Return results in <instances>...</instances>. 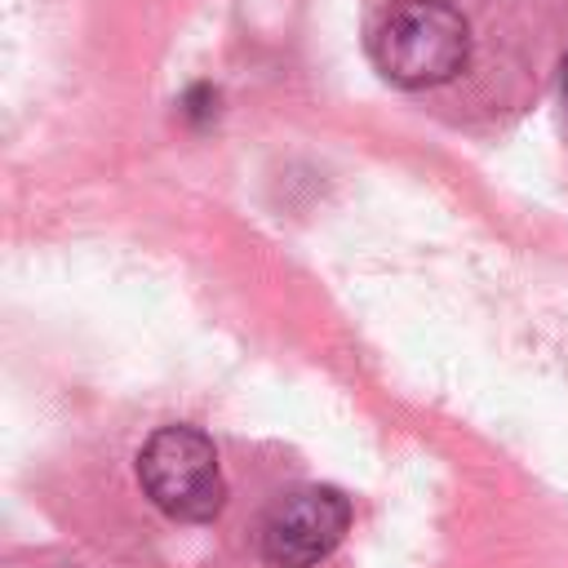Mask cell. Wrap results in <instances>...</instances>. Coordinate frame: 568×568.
<instances>
[{
  "label": "cell",
  "mask_w": 568,
  "mask_h": 568,
  "mask_svg": "<svg viewBox=\"0 0 568 568\" xmlns=\"http://www.w3.org/2000/svg\"><path fill=\"white\" fill-rule=\"evenodd\" d=\"M368 58L399 89H435L470 62V22L453 0H395L368 31Z\"/></svg>",
  "instance_id": "obj_1"
},
{
  "label": "cell",
  "mask_w": 568,
  "mask_h": 568,
  "mask_svg": "<svg viewBox=\"0 0 568 568\" xmlns=\"http://www.w3.org/2000/svg\"><path fill=\"white\" fill-rule=\"evenodd\" d=\"M138 484L151 506L178 524H209L226 501L217 448L200 426H160L138 448Z\"/></svg>",
  "instance_id": "obj_2"
},
{
  "label": "cell",
  "mask_w": 568,
  "mask_h": 568,
  "mask_svg": "<svg viewBox=\"0 0 568 568\" xmlns=\"http://www.w3.org/2000/svg\"><path fill=\"white\" fill-rule=\"evenodd\" d=\"M351 528V497L333 484H306L280 497L262 524V555L275 568H315Z\"/></svg>",
  "instance_id": "obj_3"
},
{
  "label": "cell",
  "mask_w": 568,
  "mask_h": 568,
  "mask_svg": "<svg viewBox=\"0 0 568 568\" xmlns=\"http://www.w3.org/2000/svg\"><path fill=\"white\" fill-rule=\"evenodd\" d=\"M559 111H564V129H568V53L559 62Z\"/></svg>",
  "instance_id": "obj_4"
}]
</instances>
